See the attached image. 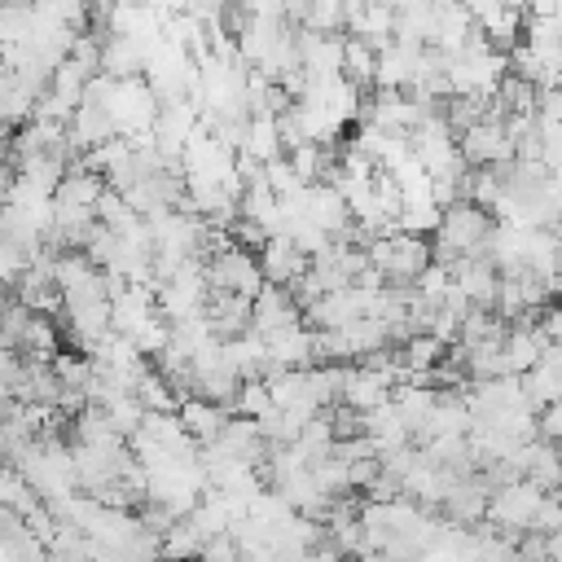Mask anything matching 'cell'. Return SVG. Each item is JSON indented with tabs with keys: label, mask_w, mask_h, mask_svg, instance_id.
Masks as SVG:
<instances>
[{
	"label": "cell",
	"mask_w": 562,
	"mask_h": 562,
	"mask_svg": "<svg viewBox=\"0 0 562 562\" xmlns=\"http://www.w3.org/2000/svg\"><path fill=\"white\" fill-rule=\"evenodd\" d=\"M487 514H492L496 522H505V527H527L531 518L544 514L540 487H536V483H514V487H505V492H496V496L487 501Z\"/></svg>",
	"instance_id": "1"
}]
</instances>
